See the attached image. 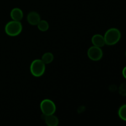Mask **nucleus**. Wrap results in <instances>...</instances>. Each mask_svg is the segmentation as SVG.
<instances>
[{
	"mask_svg": "<svg viewBox=\"0 0 126 126\" xmlns=\"http://www.w3.org/2000/svg\"><path fill=\"white\" fill-rule=\"evenodd\" d=\"M121 32L116 28H110L106 32L104 35L105 44L113 46L119 42L121 39Z\"/></svg>",
	"mask_w": 126,
	"mask_h": 126,
	"instance_id": "1",
	"label": "nucleus"
},
{
	"mask_svg": "<svg viewBox=\"0 0 126 126\" xmlns=\"http://www.w3.org/2000/svg\"><path fill=\"white\" fill-rule=\"evenodd\" d=\"M22 31V23L20 21L12 20L8 22L5 27V32L11 36L18 35Z\"/></svg>",
	"mask_w": 126,
	"mask_h": 126,
	"instance_id": "2",
	"label": "nucleus"
},
{
	"mask_svg": "<svg viewBox=\"0 0 126 126\" xmlns=\"http://www.w3.org/2000/svg\"><path fill=\"white\" fill-rule=\"evenodd\" d=\"M46 64L41 59L33 60L30 65L31 73L35 77H40L45 72Z\"/></svg>",
	"mask_w": 126,
	"mask_h": 126,
	"instance_id": "3",
	"label": "nucleus"
},
{
	"mask_svg": "<svg viewBox=\"0 0 126 126\" xmlns=\"http://www.w3.org/2000/svg\"><path fill=\"white\" fill-rule=\"evenodd\" d=\"M41 110L44 115L54 114L56 110V107L53 101L49 99H44L41 102Z\"/></svg>",
	"mask_w": 126,
	"mask_h": 126,
	"instance_id": "4",
	"label": "nucleus"
},
{
	"mask_svg": "<svg viewBox=\"0 0 126 126\" xmlns=\"http://www.w3.org/2000/svg\"><path fill=\"white\" fill-rule=\"evenodd\" d=\"M87 55L91 60L93 61H98L103 57V51L100 47L93 46L87 50Z\"/></svg>",
	"mask_w": 126,
	"mask_h": 126,
	"instance_id": "5",
	"label": "nucleus"
},
{
	"mask_svg": "<svg viewBox=\"0 0 126 126\" xmlns=\"http://www.w3.org/2000/svg\"><path fill=\"white\" fill-rule=\"evenodd\" d=\"M40 20V16L35 11L30 12L27 16V21L32 25H37Z\"/></svg>",
	"mask_w": 126,
	"mask_h": 126,
	"instance_id": "6",
	"label": "nucleus"
},
{
	"mask_svg": "<svg viewBox=\"0 0 126 126\" xmlns=\"http://www.w3.org/2000/svg\"><path fill=\"white\" fill-rule=\"evenodd\" d=\"M92 43L94 46L102 47L105 44L104 36L100 34H94L92 38Z\"/></svg>",
	"mask_w": 126,
	"mask_h": 126,
	"instance_id": "7",
	"label": "nucleus"
},
{
	"mask_svg": "<svg viewBox=\"0 0 126 126\" xmlns=\"http://www.w3.org/2000/svg\"><path fill=\"white\" fill-rule=\"evenodd\" d=\"M11 17L13 20L20 21L23 18V13L20 9L16 7L11 11Z\"/></svg>",
	"mask_w": 126,
	"mask_h": 126,
	"instance_id": "8",
	"label": "nucleus"
},
{
	"mask_svg": "<svg viewBox=\"0 0 126 126\" xmlns=\"http://www.w3.org/2000/svg\"><path fill=\"white\" fill-rule=\"evenodd\" d=\"M46 124L48 126H57L59 124V119L54 114L51 115H44Z\"/></svg>",
	"mask_w": 126,
	"mask_h": 126,
	"instance_id": "9",
	"label": "nucleus"
},
{
	"mask_svg": "<svg viewBox=\"0 0 126 126\" xmlns=\"http://www.w3.org/2000/svg\"><path fill=\"white\" fill-rule=\"evenodd\" d=\"M41 60L45 64H49L54 60V55L50 52H46L43 55Z\"/></svg>",
	"mask_w": 126,
	"mask_h": 126,
	"instance_id": "10",
	"label": "nucleus"
},
{
	"mask_svg": "<svg viewBox=\"0 0 126 126\" xmlns=\"http://www.w3.org/2000/svg\"><path fill=\"white\" fill-rule=\"evenodd\" d=\"M37 26H38V29L41 32H46L49 29V27L48 22L44 20H41L39 23H38Z\"/></svg>",
	"mask_w": 126,
	"mask_h": 126,
	"instance_id": "11",
	"label": "nucleus"
},
{
	"mask_svg": "<svg viewBox=\"0 0 126 126\" xmlns=\"http://www.w3.org/2000/svg\"><path fill=\"white\" fill-rule=\"evenodd\" d=\"M118 115L122 120L126 121V104L123 105L119 108L118 111Z\"/></svg>",
	"mask_w": 126,
	"mask_h": 126,
	"instance_id": "12",
	"label": "nucleus"
},
{
	"mask_svg": "<svg viewBox=\"0 0 126 126\" xmlns=\"http://www.w3.org/2000/svg\"><path fill=\"white\" fill-rule=\"evenodd\" d=\"M123 75L124 77V78L126 79V66H125L123 70Z\"/></svg>",
	"mask_w": 126,
	"mask_h": 126,
	"instance_id": "13",
	"label": "nucleus"
},
{
	"mask_svg": "<svg viewBox=\"0 0 126 126\" xmlns=\"http://www.w3.org/2000/svg\"></svg>",
	"mask_w": 126,
	"mask_h": 126,
	"instance_id": "14",
	"label": "nucleus"
}]
</instances>
